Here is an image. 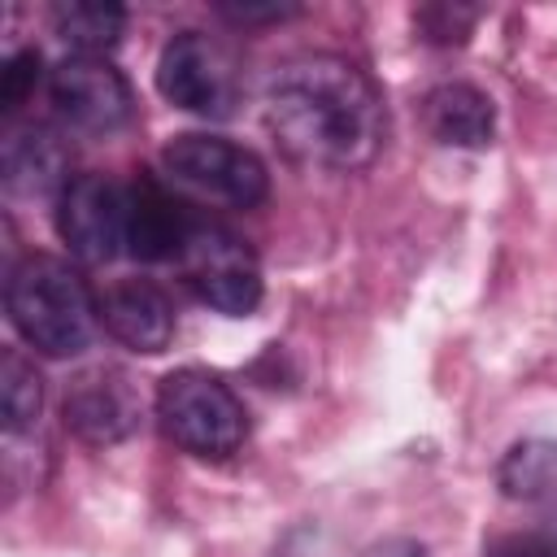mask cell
I'll use <instances>...</instances> for the list:
<instances>
[{"label":"cell","instance_id":"44dd1931","mask_svg":"<svg viewBox=\"0 0 557 557\" xmlns=\"http://www.w3.org/2000/svg\"><path fill=\"white\" fill-rule=\"evenodd\" d=\"M370 557H426V548L413 544V540H387V544H379Z\"/></svg>","mask_w":557,"mask_h":557},{"label":"cell","instance_id":"e0dca14e","mask_svg":"<svg viewBox=\"0 0 557 557\" xmlns=\"http://www.w3.org/2000/svg\"><path fill=\"white\" fill-rule=\"evenodd\" d=\"M483 557H557V518H548L544 527H527V531H509L496 535Z\"/></svg>","mask_w":557,"mask_h":557},{"label":"cell","instance_id":"ba28073f","mask_svg":"<svg viewBox=\"0 0 557 557\" xmlns=\"http://www.w3.org/2000/svg\"><path fill=\"white\" fill-rule=\"evenodd\" d=\"M57 231L78 261L104 265L126 252V183L74 174L57 196Z\"/></svg>","mask_w":557,"mask_h":557},{"label":"cell","instance_id":"ac0fdd59","mask_svg":"<svg viewBox=\"0 0 557 557\" xmlns=\"http://www.w3.org/2000/svg\"><path fill=\"white\" fill-rule=\"evenodd\" d=\"M422 39L431 44H461L470 35V26L479 22V9H448V4H431V9H418L413 13Z\"/></svg>","mask_w":557,"mask_h":557},{"label":"cell","instance_id":"5bb4252c","mask_svg":"<svg viewBox=\"0 0 557 557\" xmlns=\"http://www.w3.org/2000/svg\"><path fill=\"white\" fill-rule=\"evenodd\" d=\"M500 487L509 500L557 509V444L553 440L513 444L500 461Z\"/></svg>","mask_w":557,"mask_h":557},{"label":"cell","instance_id":"d6986e66","mask_svg":"<svg viewBox=\"0 0 557 557\" xmlns=\"http://www.w3.org/2000/svg\"><path fill=\"white\" fill-rule=\"evenodd\" d=\"M35 83H39V52L35 48L13 52L9 65H4V78H0V104L4 109L26 104V96L35 91Z\"/></svg>","mask_w":557,"mask_h":557},{"label":"cell","instance_id":"5b68a950","mask_svg":"<svg viewBox=\"0 0 557 557\" xmlns=\"http://www.w3.org/2000/svg\"><path fill=\"white\" fill-rule=\"evenodd\" d=\"M178 265H183L187 287L218 313L248 318L261 305V265L252 248L218 222L191 218L183 248H178Z\"/></svg>","mask_w":557,"mask_h":557},{"label":"cell","instance_id":"4fadbf2b","mask_svg":"<svg viewBox=\"0 0 557 557\" xmlns=\"http://www.w3.org/2000/svg\"><path fill=\"white\" fill-rule=\"evenodd\" d=\"M74 174H65V148L52 139V131L44 126H22L9 131L4 139V183L17 196H48L70 183Z\"/></svg>","mask_w":557,"mask_h":557},{"label":"cell","instance_id":"2e32d148","mask_svg":"<svg viewBox=\"0 0 557 557\" xmlns=\"http://www.w3.org/2000/svg\"><path fill=\"white\" fill-rule=\"evenodd\" d=\"M0 409L9 431H30L44 409V379L22 352H4L0 361Z\"/></svg>","mask_w":557,"mask_h":557},{"label":"cell","instance_id":"7c38bea8","mask_svg":"<svg viewBox=\"0 0 557 557\" xmlns=\"http://www.w3.org/2000/svg\"><path fill=\"white\" fill-rule=\"evenodd\" d=\"M422 122H426L431 139H440L448 148H483V144H492L496 109H492L487 91H479L470 83H440L422 100Z\"/></svg>","mask_w":557,"mask_h":557},{"label":"cell","instance_id":"6da1fadb","mask_svg":"<svg viewBox=\"0 0 557 557\" xmlns=\"http://www.w3.org/2000/svg\"><path fill=\"white\" fill-rule=\"evenodd\" d=\"M265 126L292 161L352 174L383 152L387 109L361 65L335 52H305L274 70Z\"/></svg>","mask_w":557,"mask_h":557},{"label":"cell","instance_id":"9a60e30c","mask_svg":"<svg viewBox=\"0 0 557 557\" xmlns=\"http://www.w3.org/2000/svg\"><path fill=\"white\" fill-rule=\"evenodd\" d=\"M52 26L65 44H74L83 57H100L104 48H113L122 39L126 26V9L117 4H100V0H74V4H57L52 9Z\"/></svg>","mask_w":557,"mask_h":557},{"label":"cell","instance_id":"9c48e42d","mask_svg":"<svg viewBox=\"0 0 557 557\" xmlns=\"http://www.w3.org/2000/svg\"><path fill=\"white\" fill-rule=\"evenodd\" d=\"M61 413H65V431H74L83 444L104 448L139 426V392L122 370L100 366L70 383Z\"/></svg>","mask_w":557,"mask_h":557},{"label":"cell","instance_id":"3957f363","mask_svg":"<svg viewBox=\"0 0 557 557\" xmlns=\"http://www.w3.org/2000/svg\"><path fill=\"white\" fill-rule=\"evenodd\" d=\"M157 422L183 453L209 457V461L239 453V444L248 440V413L239 396L200 366H187L161 379Z\"/></svg>","mask_w":557,"mask_h":557},{"label":"cell","instance_id":"8fae6325","mask_svg":"<svg viewBox=\"0 0 557 557\" xmlns=\"http://www.w3.org/2000/svg\"><path fill=\"white\" fill-rule=\"evenodd\" d=\"M187 226H191V218L178 209V200L161 183H152V178L126 183V252L131 257H139V261L178 257Z\"/></svg>","mask_w":557,"mask_h":557},{"label":"cell","instance_id":"7a4b0ae2","mask_svg":"<svg viewBox=\"0 0 557 557\" xmlns=\"http://www.w3.org/2000/svg\"><path fill=\"white\" fill-rule=\"evenodd\" d=\"M4 309H9L13 331L44 357L83 352L100 318L83 274L70 261L48 257V252H30L9 270Z\"/></svg>","mask_w":557,"mask_h":557},{"label":"cell","instance_id":"8992f818","mask_svg":"<svg viewBox=\"0 0 557 557\" xmlns=\"http://www.w3.org/2000/svg\"><path fill=\"white\" fill-rule=\"evenodd\" d=\"M157 91L187 113L226 117L239 104V61L222 39L178 30L157 57Z\"/></svg>","mask_w":557,"mask_h":557},{"label":"cell","instance_id":"ffe728a7","mask_svg":"<svg viewBox=\"0 0 557 557\" xmlns=\"http://www.w3.org/2000/svg\"><path fill=\"white\" fill-rule=\"evenodd\" d=\"M222 13L231 17V22H283V17H292L296 9L292 4H222Z\"/></svg>","mask_w":557,"mask_h":557},{"label":"cell","instance_id":"52a82bcc","mask_svg":"<svg viewBox=\"0 0 557 557\" xmlns=\"http://www.w3.org/2000/svg\"><path fill=\"white\" fill-rule=\"evenodd\" d=\"M48 96L57 117L78 135H117L135 117V91L104 57H65L48 78Z\"/></svg>","mask_w":557,"mask_h":557},{"label":"cell","instance_id":"277c9868","mask_svg":"<svg viewBox=\"0 0 557 557\" xmlns=\"http://www.w3.org/2000/svg\"><path fill=\"white\" fill-rule=\"evenodd\" d=\"M161 161L178 187H187L205 200L231 205V209H252L270 196L265 161L226 135H205V131L174 135L165 144Z\"/></svg>","mask_w":557,"mask_h":557},{"label":"cell","instance_id":"30bf717a","mask_svg":"<svg viewBox=\"0 0 557 557\" xmlns=\"http://www.w3.org/2000/svg\"><path fill=\"white\" fill-rule=\"evenodd\" d=\"M100 322H104V331L117 344H126L135 352H148V357L152 352H165L170 339H174V305L148 278H122V283H113L104 292V300H100Z\"/></svg>","mask_w":557,"mask_h":557}]
</instances>
